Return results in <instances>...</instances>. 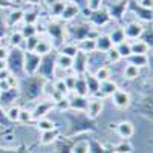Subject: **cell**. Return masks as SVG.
I'll return each mask as SVG.
<instances>
[{
    "mask_svg": "<svg viewBox=\"0 0 153 153\" xmlns=\"http://www.w3.org/2000/svg\"><path fill=\"white\" fill-rule=\"evenodd\" d=\"M112 101H113V104L117 106L118 109H127L130 106V103H132L130 94L126 92V91H120V89H117V91L112 94Z\"/></svg>",
    "mask_w": 153,
    "mask_h": 153,
    "instance_id": "6da1fadb",
    "label": "cell"
},
{
    "mask_svg": "<svg viewBox=\"0 0 153 153\" xmlns=\"http://www.w3.org/2000/svg\"><path fill=\"white\" fill-rule=\"evenodd\" d=\"M103 109H104V104H103V101H101V100L92 98V100L87 101L86 112H87V115H89V118H92V120L98 118L100 115H101V112H103Z\"/></svg>",
    "mask_w": 153,
    "mask_h": 153,
    "instance_id": "7a4b0ae2",
    "label": "cell"
},
{
    "mask_svg": "<svg viewBox=\"0 0 153 153\" xmlns=\"http://www.w3.org/2000/svg\"><path fill=\"white\" fill-rule=\"evenodd\" d=\"M54 106H55L54 101H40V103L35 106V109L32 110V117L37 118V120L45 118L46 115L54 109Z\"/></svg>",
    "mask_w": 153,
    "mask_h": 153,
    "instance_id": "3957f363",
    "label": "cell"
},
{
    "mask_svg": "<svg viewBox=\"0 0 153 153\" xmlns=\"http://www.w3.org/2000/svg\"><path fill=\"white\" fill-rule=\"evenodd\" d=\"M124 29V35H126V40L129 38V40H136V38L141 35L144 32V28H143V25L141 23H138V22H132L129 23Z\"/></svg>",
    "mask_w": 153,
    "mask_h": 153,
    "instance_id": "277c9868",
    "label": "cell"
},
{
    "mask_svg": "<svg viewBox=\"0 0 153 153\" xmlns=\"http://www.w3.org/2000/svg\"><path fill=\"white\" fill-rule=\"evenodd\" d=\"M78 12H80L78 5L74 3V2H66V3H65V8H63L61 14H60V17H61L63 20L69 22V20H72V19H75L76 16H78Z\"/></svg>",
    "mask_w": 153,
    "mask_h": 153,
    "instance_id": "5b68a950",
    "label": "cell"
},
{
    "mask_svg": "<svg viewBox=\"0 0 153 153\" xmlns=\"http://www.w3.org/2000/svg\"><path fill=\"white\" fill-rule=\"evenodd\" d=\"M51 49H52V42L48 40V38H38L34 49H32V52L37 54L38 57H43V55L51 52Z\"/></svg>",
    "mask_w": 153,
    "mask_h": 153,
    "instance_id": "8992f818",
    "label": "cell"
},
{
    "mask_svg": "<svg viewBox=\"0 0 153 153\" xmlns=\"http://www.w3.org/2000/svg\"><path fill=\"white\" fill-rule=\"evenodd\" d=\"M149 52V43H146L144 40H133L130 43V55H147Z\"/></svg>",
    "mask_w": 153,
    "mask_h": 153,
    "instance_id": "52a82bcc",
    "label": "cell"
},
{
    "mask_svg": "<svg viewBox=\"0 0 153 153\" xmlns=\"http://www.w3.org/2000/svg\"><path fill=\"white\" fill-rule=\"evenodd\" d=\"M117 132L121 138H130L135 133V127L130 121H123L117 126Z\"/></svg>",
    "mask_w": 153,
    "mask_h": 153,
    "instance_id": "ba28073f",
    "label": "cell"
},
{
    "mask_svg": "<svg viewBox=\"0 0 153 153\" xmlns=\"http://www.w3.org/2000/svg\"><path fill=\"white\" fill-rule=\"evenodd\" d=\"M74 91L78 97H86L89 94V83L87 80H84L83 76H76V81H75V86H74Z\"/></svg>",
    "mask_w": 153,
    "mask_h": 153,
    "instance_id": "9c48e42d",
    "label": "cell"
},
{
    "mask_svg": "<svg viewBox=\"0 0 153 153\" xmlns=\"http://www.w3.org/2000/svg\"><path fill=\"white\" fill-rule=\"evenodd\" d=\"M76 49H78V52H84V54L94 52V51H97L95 40L94 38H84V40H81L78 45H76Z\"/></svg>",
    "mask_w": 153,
    "mask_h": 153,
    "instance_id": "30bf717a",
    "label": "cell"
},
{
    "mask_svg": "<svg viewBox=\"0 0 153 153\" xmlns=\"http://www.w3.org/2000/svg\"><path fill=\"white\" fill-rule=\"evenodd\" d=\"M55 63H57V66H58L60 69L68 71V69H71V68L74 66V58L69 57V55H65V54H58Z\"/></svg>",
    "mask_w": 153,
    "mask_h": 153,
    "instance_id": "8fae6325",
    "label": "cell"
},
{
    "mask_svg": "<svg viewBox=\"0 0 153 153\" xmlns=\"http://www.w3.org/2000/svg\"><path fill=\"white\" fill-rule=\"evenodd\" d=\"M110 76H112V71L106 66H101L100 69H97L95 75H94V78L98 81V83H104L107 80H110Z\"/></svg>",
    "mask_w": 153,
    "mask_h": 153,
    "instance_id": "7c38bea8",
    "label": "cell"
},
{
    "mask_svg": "<svg viewBox=\"0 0 153 153\" xmlns=\"http://www.w3.org/2000/svg\"><path fill=\"white\" fill-rule=\"evenodd\" d=\"M112 46H113V45H112V42H110L109 35H101V37H98L97 40H95V48H97L98 51H104V52H107Z\"/></svg>",
    "mask_w": 153,
    "mask_h": 153,
    "instance_id": "4fadbf2b",
    "label": "cell"
},
{
    "mask_svg": "<svg viewBox=\"0 0 153 153\" xmlns=\"http://www.w3.org/2000/svg\"><path fill=\"white\" fill-rule=\"evenodd\" d=\"M109 38H110V42H112V45H113V46H117V45H120V43L126 42L124 29H123V28H117V29H113V32L109 35Z\"/></svg>",
    "mask_w": 153,
    "mask_h": 153,
    "instance_id": "5bb4252c",
    "label": "cell"
},
{
    "mask_svg": "<svg viewBox=\"0 0 153 153\" xmlns=\"http://www.w3.org/2000/svg\"><path fill=\"white\" fill-rule=\"evenodd\" d=\"M139 76V68L138 66H135V65H127L126 68H124V78L126 80H135V78H138Z\"/></svg>",
    "mask_w": 153,
    "mask_h": 153,
    "instance_id": "9a60e30c",
    "label": "cell"
},
{
    "mask_svg": "<svg viewBox=\"0 0 153 153\" xmlns=\"http://www.w3.org/2000/svg\"><path fill=\"white\" fill-rule=\"evenodd\" d=\"M57 136H58V132H57V129H54V130H48V132H43V135H42V139H40V143L43 144V146H49V144H52L55 139H57Z\"/></svg>",
    "mask_w": 153,
    "mask_h": 153,
    "instance_id": "2e32d148",
    "label": "cell"
},
{
    "mask_svg": "<svg viewBox=\"0 0 153 153\" xmlns=\"http://www.w3.org/2000/svg\"><path fill=\"white\" fill-rule=\"evenodd\" d=\"M100 89H101V92H103L104 95H110L112 97V94L118 89V84L117 83H113V81H110V80H107V81H104V83H100Z\"/></svg>",
    "mask_w": 153,
    "mask_h": 153,
    "instance_id": "e0dca14e",
    "label": "cell"
},
{
    "mask_svg": "<svg viewBox=\"0 0 153 153\" xmlns=\"http://www.w3.org/2000/svg\"><path fill=\"white\" fill-rule=\"evenodd\" d=\"M37 129L40 132H48V130H54L55 129V124L54 121H51L48 118H40L37 123Z\"/></svg>",
    "mask_w": 153,
    "mask_h": 153,
    "instance_id": "ac0fdd59",
    "label": "cell"
},
{
    "mask_svg": "<svg viewBox=\"0 0 153 153\" xmlns=\"http://www.w3.org/2000/svg\"><path fill=\"white\" fill-rule=\"evenodd\" d=\"M23 42H25V37L22 35V32H20V31L12 32V34H11V37H9V43H11V46H14V48H19Z\"/></svg>",
    "mask_w": 153,
    "mask_h": 153,
    "instance_id": "d6986e66",
    "label": "cell"
},
{
    "mask_svg": "<svg viewBox=\"0 0 153 153\" xmlns=\"http://www.w3.org/2000/svg\"><path fill=\"white\" fill-rule=\"evenodd\" d=\"M6 117L9 121H19V117H20V107L12 104L8 110H6Z\"/></svg>",
    "mask_w": 153,
    "mask_h": 153,
    "instance_id": "ffe728a7",
    "label": "cell"
},
{
    "mask_svg": "<svg viewBox=\"0 0 153 153\" xmlns=\"http://www.w3.org/2000/svg\"><path fill=\"white\" fill-rule=\"evenodd\" d=\"M115 48H117V51L120 52L121 57H130V43L127 42V40L123 42V43H120V45H117Z\"/></svg>",
    "mask_w": 153,
    "mask_h": 153,
    "instance_id": "44dd1931",
    "label": "cell"
},
{
    "mask_svg": "<svg viewBox=\"0 0 153 153\" xmlns=\"http://www.w3.org/2000/svg\"><path fill=\"white\" fill-rule=\"evenodd\" d=\"M65 0H58V2H55V3H52L49 8H51V14L52 16H57V17H60V14H61V11H63V8H65Z\"/></svg>",
    "mask_w": 153,
    "mask_h": 153,
    "instance_id": "7402d4cb",
    "label": "cell"
},
{
    "mask_svg": "<svg viewBox=\"0 0 153 153\" xmlns=\"http://www.w3.org/2000/svg\"><path fill=\"white\" fill-rule=\"evenodd\" d=\"M107 60L110 61V63H118L123 57L120 55V52H118V51H117V48H115V46H112L109 51H107Z\"/></svg>",
    "mask_w": 153,
    "mask_h": 153,
    "instance_id": "603a6c76",
    "label": "cell"
},
{
    "mask_svg": "<svg viewBox=\"0 0 153 153\" xmlns=\"http://www.w3.org/2000/svg\"><path fill=\"white\" fill-rule=\"evenodd\" d=\"M23 14L25 12L22 9H16V11H12L11 14H9V25H16L19 22L23 20Z\"/></svg>",
    "mask_w": 153,
    "mask_h": 153,
    "instance_id": "cb8c5ba5",
    "label": "cell"
},
{
    "mask_svg": "<svg viewBox=\"0 0 153 153\" xmlns=\"http://www.w3.org/2000/svg\"><path fill=\"white\" fill-rule=\"evenodd\" d=\"M54 89H55V92H58L61 97H65V95H68V94H69V89L66 87V84H65V81H63V78H61V80H58V81H55Z\"/></svg>",
    "mask_w": 153,
    "mask_h": 153,
    "instance_id": "d4e9b609",
    "label": "cell"
},
{
    "mask_svg": "<svg viewBox=\"0 0 153 153\" xmlns=\"http://www.w3.org/2000/svg\"><path fill=\"white\" fill-rule=\"evenodd\" d=\"M132 57V65L141 68V66H147V55H130Z\"/></svg>",
    "mask_w": 153,
    "mask_h": 153,
    "instance_id": "484cf974",
    "label": "cell"
},
{
    "mask_svg": "<svg viewBox=\"0 0 153 153\" xmlns=\"http://www.w3.org/2000/svg\"><path fill=\"white\" fill-rule=\"evenodd\" d=\"M22 32V35L25 37V38H29V37H34L35 34H37V29H35V25H26L25 23V28L20 31Z\"/></svg>",
    "mask_w": 153,
    "mask_h": 153,
    "instance_id": "4316f807",
    "label": "cell"
},
{
    "mask_svg": "<svg viewBox=\"0 0 153 153\" xmlns=\"http://www.w3.org/2000/svg\"><path fill=\"white\" fill-rule=\"evenodd\" d=\"M61 54H65V55H69V57L75 58L76 54H78L76 45H66V46H63V52H61Z\"/></svg>",
    "mask_w": 153,
    "mask_h": 153,
    "instance_id": "83f0119b",
    "label": "cell"
},
{
    "mask_svg": "<svg viewBox=\"0 0 153 153\" xmlns=\"http://www.w3.org/2000/svg\"><path fill=\"white\" fill-rule=\"evenodd\" d=\"M5 83H6L8 89H17V87H19V78H17L16 75H12V74H9V75L6 76Z\"/></svg>",
    "mask_w": 153,
    "mask_h": 153,
    "instance_id": "f1b7e54d",
    "label": "cell"
},
{
    "mask_svg": "<svg viewBox=\"0 0 153 153\" xmlns=\"http://www.w3.org/2000/svg\"><path fill=\"white\" fill-rule=\"evenodd\" d=\"M132 150H133V147L126 141L115 147V153H132Z\"/></svg>",
    "mask_w": 153,
    "mask_h": 153,
    "instance_id": "f546056e",
    "label": "cell"
},
{
    "mask_svg": "<svg viewBox=\"0 0 153 153\" xmlns=\"http://www.w3.org/2000/svg\"><path fill=\"white\" fill-rule=\"evenodd\" d=\"M23 20H25L26 25H35L38 17H37V14L34 11H29V12H25V14H23Z\"/></svg>",
    "mask_w": 153,
    "mask_h": 153,
    "instance_id": "4dcf8cb0",
    "label": "cell"
},
{
    "mask_svg": "<svg viewBox=\"0 0 153 153\" xmlns=\"http://www.w3.org/2000/svg\"><path fill=\"white\" fill-rule=\"evenodd\" d=\"M32 112L31 110H26V109H20V117H19V121L22 123H29L32 121Z\"/></svg>",
    "mask_w": 153,
    "mask_h": 153,
    "instance_id": "1f68e13d",
    "label": "cell"
},
{
    "mask_svg": "<svg viewBox=\"0 0 153 153\" xmlns=\"http://www.w3.org/2000/svg\"><path fill=\"white\" fill-rule=\"evenodd\" d=\"M72 153H89V143H87V141L78 143V144L74 147Z\"/></svg>",
    "mask_w": 153,
    "mask_h": 153,
    "instance_id": "d6a6232c",
    "label": "cell"
},
{
    "mask_svg": "<svg viewBox=\"0 0 153 153\" xmlns=\"http://www.w3.org/2000/svg\"><path fill=\"white\" fill-rule=\"evenodd\" d=\"M63 81H65L66 87L69 89V91H74V86H75V81H76V75H68L63 78Z\"/></svg>",
    "mask_w": 153,
    "mask_h": 153,
    "instance_id": "836d02e7",
    "label": "cell"
},
{
    "mask_svg": "<svg viewBox=\"0 0 153 153\" xmlns=\"http://www.w3.org/2000/svg\"><path fill=\"white\" fill-rule=\"evenodd\" d=\"M101 3H103V0H87V6L92 11H98L101 8Z\"/></svg>",
    "mask_w": 153,
    "mask_h": 153,
    "instance_id": "e575fe53",
    "label": "cell"
},
{
    "mask_svg": "<svg viewBox=\"0 0 153 153\" xmlns=\"http://www.w3.org/2000/svg\"><path fill=\"white\" fill-rule=\"evenodd\" d=\"M9 57V51L5 46H0V60H8Z\"/></svg>",
    "mask_w": 153,
    "mask_h": 153,
    "instance_id": "d590c367",
    "label": "cell"
},
{
    "mask_svg": "<svg viewBox=\"0 0 153 153\" xmlns=\"http://www.w3.org/2000/svg\"><path fill=\"white\" fill-rule=\"evenodd\" d=\"M139 5H141L143 8H146V9H150V11H152V8H153V0H139Z\"/></svg>",
    "mask_w": 153,
    "mask_h": 153,
    "instance_id": "8d00e7d4",
    "label": "cell"
},
{
    "mask_svg": "<svg viewBox=\"0 0 153 153\" xmlns=\"http://www.w3.org/2000/svg\"><path fill=\"white\" fill-rule=\"evenodd\" d=\"M8 75H9V71H8V69H5V71H0V81H5Z\"/></svg>",
    "mask_w": 153,
    "mask_h": 153,
    "instance_id": "74e56055",
    "label": "cell"
},
{
    "mask_svg": "<svg viewBox=\"0 0 153 153\" xmlns=\"http://www.w3.org/2000/svg\"><path fill=\"white\" fill-rule=\"evenodd\" d=\"M8 69V60H0V71Z\"/></svg>",
    "mask_w": 153,
    "mask_h": 153,
    "instance_id": "f35d334b",
    "label": "cell"
},
{
    "mask_svg": "<svg viewBox=\"0 0 153 153\" xmlns=\"http://www.w3.org/2000/svg\"><path fill=\"white\" fill-rule=\"evenodd\" d=\"M11 6V0H0V8H8Z\"/></svg>",
    "mask_w": 153,
    "mask_h": 153,
    "instance_id": "ab89813d",
    "label": "cell"
},
{
    "mask_svg": "<svg viewBox=\"0 0 153 153\" xmlns=\"http://www.w3.org/2000/svg\"><path fill=\"white\" fill-rule=\"evenodd\" d=\"M26 2L31 5H38V3H42V0H26Z\"/></svg>",
    "mask_w": 153,
    "mask_h": 153,
    "instance_id": "60d3db41",
    "label": "cell"
},
{
    "mask_svg": "<svg viewBox=\"0 0 153 153\" xmlns=\"http://www.w3.org/2000/svg\"><path fill=\"white\" fill-rule=\"evenodd\" d=\"M43 2L48 5V6H51V5H52V3H55V2H58V0H43Z\"/></svg>",
    "mask_w": 153,
    "mask_h": 153,
    "instance_id": "b9f144b4",
    "label": "cell"
},
{
    "mask_svg": "<svg viewBox=\"0 0 153 153\" xmlns=\"http://www.w3.org/2000/svg\"><path fill=\"white\" fill-rule=\"evenodd\" d=\"M0 95H2V87H0Z\"/></svg>",
    "mask_w": 153,
    "mask_h": 153,
    "instance_id": "7bdbcfd3",
    "label": "cell"
}]
</instances>
